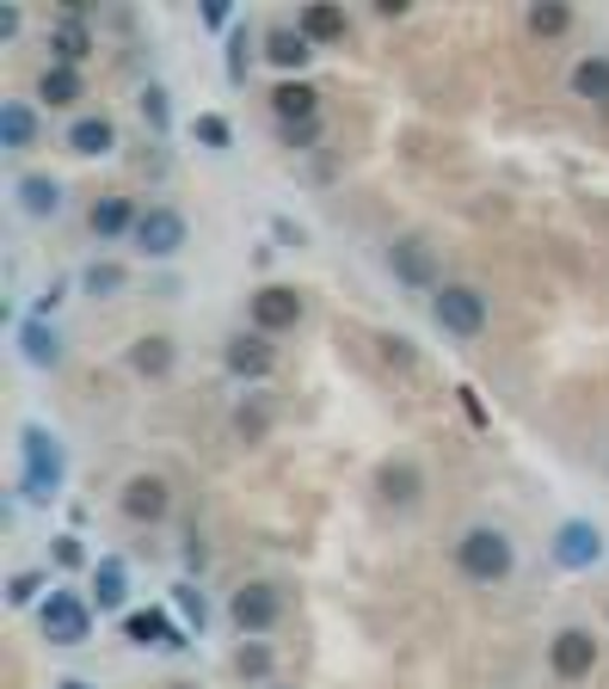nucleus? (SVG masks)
I'll list each match as a JSON object with an SVG mask.
<instances>
[{
  "label": "nucleus",
  "instance_id": "nucleus-17",
  "mask_svg": "<svg viewBox=\"0 0 609 689\" xmlns=\"http://www.w3.org/2000/svg\"><path fill=\"white\" fill-rule=\"evenodd\" d=\"M38 111L26 106V99H0V148L7 154H26V148H38Z\"/></svg>",
  "mask_w": 609,
  "mask_h": 689
},
{
  "label": "nucleus",
  "instance_id": "nucleus-34",
  "mask_svg": "<svg viewBox=\"0 0 609 689\" xmlns=\"http://www.w3.org/2000/svg\"><path fill=\"white\" fill-rule=\"evenodd\" d=\"M19 31H26V13H19V7H0V43H13Z\"/></svg>",
  "mask_w": 609,
  "mask_h": 689
},
{
  "label": "nucleus",
  "instance_id": "nucleus-10",
  "mask_svg": "<svg viewBox=\"0 0 609 689\" xmlns=\"http://www.w3.org/2000/svg\"><path fill=\"white\" fill-rule=\"evenodd\" d=\"M548 671H555L560 683H585V677L597 671V635L591 628H560V635L548 640Z\"/></svg>",
  "mask_w": 609,
  "mask_h": 689
},
{
  "label": "nucleus",
  "instance_id": "nucleus-24",
  "mask_svg": "<svg viewBox=\"0 0 609 689\" xmlns=\"http://www.w3.org/2000/svg\"><path fill=\"white\" fill-rule=\"evenodd\" d=\"M19 210L26 216H56L62 210V186H56L50 172H26V179H19Z\"/></svg>",
  "mask_w": 609,
  "mask_h": 689
},
{
  "label": "nucleus",
  "instance_id": "nucleus-18",
  "mask_svg": "<svg viewBox=\"0 0 609 689\" xmlns=\"http://www.w3.org/2000/svg\"><path fill=\"white\" fill-rule=\"evenodd\" d=\"M19 351H26L31 370H56V363H62V339H56V327L43 314L19 320Z\"/></svg>",
  "mask_w": 609,
  "mask_h": 689
},
{
  "label": "nucleus",
  "instance_id": "nucleus-26",
  "mask_svg": "<svg viewBox=\"0 0 609 689\" xmlns=\"http://www.w3.org/2000/svg\"><path fill=\"white\" fill-rule=\"evenodd\" d=\"M296 26H302L308 43H339L345 38V13H339V7H302Z\"/></svg>",
  "mask_w": 609,
  "mask_h": 689
},
{
  "label": "nucleus",
  "instance_id": "nucleus-2",
  "mask_svg": "<svg viewBox=\"0 0 609 689\" xmlns=\"http://www.w3.org/2000/svg\"><path fill=\"white\" fill-rule=\"evenodd\" d=\"M68 480V456H62V438L43 431V425H26L19 431V492L31 505H50Z\"/></svg>",
  "mask_w": 609,
  "mask_h": 689
},
{
  "label": "nucleus",
  "instance_id": "nucleus-29",
  "mask_svg": "<svg viewBox=\"0 0 609 689\" xmlns=\"http://www.w3.org/2000/svg\"><path fill=\"white\" fill-rule=\"evenodd\" d=\"M80 283H87V296H118L123 290V266H111V259L99 266V259H93V266L80 271Z\"/></svg>",
  "mask_w": 609,
  "mask_h": 689
},
{
  "label": "nucleus",
  "instance_id": "nucleus-6",
  "mask_svg": "<svg viewBox=\"0 0 609 689\" xmlns=\"http://www.w3.org/2000/svg\"><path fill=\"white\" fill-rule=\"evenodd\" d=\"M228 622H234L240 635H271V628L283 622V585H271V579L240 585V591L228 597Z\"/></svg>",
  "mask_w": 609,
  "mask_h": 689
},
{
  "label": "nucleus",
  "instance_id": "nucleus-32",
  "mask_svg": "<svg viewBox=\"0 0 609 689\" xmlns=\"http://www.w3.org/2000/svg\"><path fill=\"white\" fill-rule=\"evenodd\" d=\"M38 591H43V572H13V585H7V603H13V610H26Z\"/></svg>",
  "mask_w": 609,
  "mask_h": 689
},
{
  "label": "nucleus",
  "instance_id": "nucleus-40",
  "mask_svg": "<svg viewBox=\"0 0 609 689\" xmlns=\"http://www.w3.org/2000/svg\"><path fill=\"white\" fill-rule=\"evenodd\" d=\"M172 689H191V683H172Z\"/></svg>",
  "mask_w": 609,
  "mask_h": 689
},
{
  "label": "nucleus",
  "instance_id": "nucleus-27",
  "mask_svg": "<svg viewBox=\"0 0 609 689\" xmlns=\"http://www.w3.org/2000/svg\"><path fill=\"white\" fill-rule=\"evenodd\" d=\"M123 591H130V579H123V560H99V567H93V603H99V610H118Z\"/></svg>",
  "mask_w": 609,
  "mask_h": 689
},
{
  "label": "nucleus",
  "instance_id": "nucleus-21",
  "mask_svg": "<svg viewBox=\"0 0 609 689\" xmlns=\"http://www.w3.org/2000/svg\"><path fill=\"white\" fill-rule=\"evenodd\" d=\"M266 56L283 68V74H296V68H308L315 43L302 38V26H271V31H266Z\"/></svg>",
  "mask_w": 609,
  "mask_h": 689
},
{
  "label": "nucleus",
  "instance_id": "nucleus-16",
  "mask_svg": "<svg viewBox=\"0 0 609 689\" xmlns=\"http://www.w3.org/2000/svg\"><path fill=\"white\" fill-rule=\"evenodd\" d=\"M68 148H74L80 160L111 154V148H118V123H111L106 111H87V118H74V123H68Z\"/></svg>",
  "mask_w": 609,
  "mask_h": 689
},
{
  "label": "nucleus",
  "instance_id": "nucleus-7",
  "mask_svg": "<svg viewBox=\"0 0 609 689\" xmlns=\"http://www.w3.org/2000/svg\"><path fill=\"white\" fill-rule=\"evenodd\" d=\"M247 314H252V332L278 339V332H296V327H302L308 302H302V290H296V283H266V290H252Z\"/></svg>",
  "mask_w": 609,
  "mask_h": 689
},
{
  "label": "nucleus",
  "instance_id": "nucleus-31",
  "mask_svg": "<svg viewBox=\"0 0 609 689\" xmlns=\"http://www.w3.org/2000/svg\"><path fill=\"white\" fill-rule=\"evenodd\" d=\"M234 671H240V677H271V652L259 647V640H252V647H240V652H234Z\"/></svg>",
  "mask_w": 609,
  "mask_h": 689
},
{
  "label": "nucleus",
  "instance_id": "nucleus-20",
  "mask_svg": "<svg viewBox=\"0 0 609 689\" xmlns=\"http://www.w3.org/2000/svg\"><path fill=\"white\" fill-rule=\"evenodd\" d=\"M271 111H278V123H283V130H290V123H315L320 93L308 87V80H283L278 93H271Z\"/></svg>",
  "mask_w": 609,
  "mask_h": 689
},
{
  "label": "nucleus",
  "instance_id": "nucleus-25",
  "mask_svg": "<svg viewBox=\"0 0 609 689\" xmlns=\"http://www.w3.org/2000/svg\"><path fill=\"white\" fill-rule=\"evenodd\" d=\"M572 99L609 106V56H585V62L572 68Z\"/></svg>",
  "mask_w": 609,
  "mask_h": 689
},
{
  "label": "nucleus",
  "instance_id": "nucleus-33",
  "mask_svg": "<svg viewBox=\"0 0 609 689\" xmlns=\"http://www.w3.org/2000/svg\"><path fill=\"white\" fill-rule=\"evenodd\" d=\"M179 610H186V622H191V628H203V597L191 591V585H179Z\"/></svg>",
  "mask_w": 609,
  "mask_h": 689
},
{
  "label": "nucleus",
  "instance_id": "nucleus-13",
  "mask_svg": "<svg viewBox=\"0 0 609 689\" xmlns=\"http://www.w3.org/2000/svg\"><path fill=\"white\" fill-rule=\"evenodd\" d=\"M376 492H382V505H395V511H412V505L425 499V475L412 456H395V462L376 468Z\"/></svg>",
  "mask_w": 609,
  "mask_h": 689
},
{
  "label": "nucleus",
  "instance_id": "nucleus-19",
  "mask_svg": "<svg viewBox=\"0 0 609 689\" xmlns=\"http://www.w3.org/2000/svg\"><path fill=\"white\" fill-rule=\"evenodd\" d=\"M172 363H179V351H172L167 332H142V339L130 344V370H136V376H148V382L172 376Z\"/></svg>",
  "mask_w": 609,
  "mask_h": 689
},
{
  "label": "nucleus",
  "instance_id": "nucleus-1",
  "mask_svg": "<svg viewBox=\"0 0 609 689\" xmlns=\"http://www.w3.org/2000/svg\"><path fill=\"white\" fill-rule=\"evenodd\" d=\"M517 567V542L505 523H468L462 536H456V572H462L468 585H505Z\"/></svg>",
  "mask_w": 609,
  "mask_h": 689
},
{
  "label": "nucleus",
  "instance_id": "nucleus-9",
  "mask_svg": "<svg viewBox=\"0 0 609 689\" xmlns=\"http://www.w3.org/2000/svg\"><path fill=\"white\" fill-rule=\"evenodd\" d=\"M388 271H395L407 290H425V296H438L443 278H438V259H431V247H425L419 234H400L388 240Z\"/></svg>",
  "mask_w": 609,
  "mask_h": 689
},
{
  "label": "nucleus",
  "instance_id": "nucleus-30",
  "mask_svg": "<svg viewBox=\"0 0 609 689\" xmlns=\"http://www.w3.org/2000/svg\"><path fill=\"white\" fill-rule=\"evenodd\" d=\"M567 26H572L567 7H548V0H536V7H530V31H536V38H560Z\"/></svg>",
  "mask_w": 609,
  "mask_h": 689
},
{
  "label": "nucleus",
  "instance_id": "nucleus-8",
  "mask_svg": "<svg viewBox=\"0 0 609 689\" xmlns=\"http://www.w3.org/2000/svg\"><path fill=\"white\" fill-rule=\"evenodd\" d=\"M118 511L130 517L136 530H154V523H167L172 511V480L167 475H130L118 492Z\"/></svg>",
  "mask_w": 609,
  "mask_h": 689
},
{
  "label": "nucleus",
  "instance_id": "nucleus-22",
  "mask_svg": "<svg viewBox=\"0 0 609 689\" xmlns=\"http://www.w3.org/2000/svg\"><path fill=\"white\" fill-rule=\"evenodd\" d=\"M123 635H130L136 647H167V652H179V647H186V635H179V628H172L160 610H136L130 622H123Z\"/></svg>",
  "mask_w": 609,
  "mask_h": 689
},
{
  "label": "nucleus",
  "instance_id": "nucleus-12",
  "mask_svg": "<svg viewBox=\"0 0 609 689\" xmlns=\"http://www.w3.org/2000/svg\"><path fill=\"white\" fill-rule=\"evenodd\" d=\"M93 50H99V43H93V31L80 26V0H68L62 19H56V31H50V62L56 68H80Z\"/></svg>",
  "mask_w": 609,
  "mask_h": 689
},
{
  "label": "nucleus",
  "instance_id": "nucleus-35",
  "mask_svg": "<svg viewBox=\"0 0 609 689\" xmlns=\"http://www.w3.org/2000/svg\"><path fill=\"white\" fill-rule=\"evenodd\" d=\"M198 136H203L210 148H228V123H222V118H198Z\"/></svg>",
  "mask_w": 609,
  "mask_h": 689
},
{
  "label": "nucleus",
  "instance_id": "nucleus-14",
  "mask_svg": "<svg viewBox=\"0 0 609 689\" xmlns=\"http://www.w3.org/2000/svg\"><path fill=\"white\" fill-rule=\"evenodd\" d=\"M555 560H560L567 572L597 567V560H603V536H597L591 523H560V536H555Z\"/></svg>",
  "mask_w": 609,
  "mask_h": 689
},
{
  "label": "nucleus",
  "instance_id": "nucleus-5",
  "mask_svg": "<svg viewBox=\"0 0 609 689\" xmlns=\"http://www.w3.org/2000/svg\"><path fill=\"white\" fill-rule=\"evenodd\" d=\"M130 240H136L142 259H179L186 240H191V222H186V210H172V203H148Z\"/></svg>",
  "mask_w": 609,
  "mask_h": 689
},
{
  "label": "nucleus",
  "instance_id": "nucleus-37",
  "mask_svg": "<svg viewBox=\"0 0 609 689\" xmlns=\"http://www.w3.org/2000/svg\"><path fill=\"white\" fill-rule=\"evenodd\" d=\"M56 560H62V567H80V542H74V536H62V542H56Z\"/></svg>",
  "mask_w": 609,
  "mask_h": 689
},
{
  "label": "nucleus",
  "instance_id": "nucleus-3",
  "mask_svg": "<svg viewBox=\"0 0 609 689\" xmlns=\"http://www.w3.org/2000/svg\"><path fill=\"white\" fill-rule=\"evenodd\" d=\"M38 622H43V640H50V647H87V640H93V610H87V597L68 591V585H50Z\"/></svg>",
  "mask_w": 609,
  "mask_h": 689
},
{
  "label": "nucleus",
  "instance_id": "nucleus-36",
  "mask_svg": "<svg viewBox=\"0 0 609 689\" xmlns=\"http://www.w3.org/2000/svg\"><path fill=\"white\" fill-rule=\"evenodd\" d=\"M315 136H320V123H290V130H283V142L302 148V142H315Z\"/></svg>",
  "mask_w": 609,
  "mask_h": 689
},
{
  "label": "nucleus",
  "instance_id": "nucleus-23",
  "mask_svg": "<svg viewBox=\"0 0 609 689\" xmlns=\"http://www.w3.org/2000/svg\"><path fill=\"white\" fill-rule=\"evenodd\" d=\"M80 93H87V87H80V68H43V80H38V99L50 111H68V106H80Z\"/></svg>",
  "mask_w": 609,
  "mask_h": 689
},
{
  "label": "nucleus",
  "instance_id": "nucleus-4",
  "mask_svg": "<svg viewBox=\"0 0 609 689\" xmlns=\"http://www.w3.org/2000/svg\"><path fill=\"white\" fill-rule=\"evenodd\" d=\"M431 320H438L450 339H480L492 320L487 290H475V283H443V290L431 296Z\"/></svg>",
  "mask_w": 609,
  "mask_h": 689
},
{
  "label": "nucleus",
  "instance_id": "nucleus-38",
  "mask_svg": "<svg viewBox=\"0 0 609 689\" xmlns=\"http://www.w3.org/2000/svg\"><path fill=\"white\" fill-rule=\"evenodd\" d=\"M388 358H395L400 370H412V344L407 339H388Z\"/></svg>",
  "mask_w": 609,
  "mask_h": 689
},
{
  "label": "nucleus",
  "instance_id": "nucleus-39",
  "mask_svg": "<svg viewBox=\"0 0 609 689\" xmlns=\"http://www.w3.org/2000/svg\"><path fill=\"white\" fill-rule=\"evenodd\" d=\"M56 689H93V683H87V677H62Z\"/></svg>",
  "mask_w": 609,
  "mask_h": 689
},
{
  "label": "nucleus",
  "instance_id": "nucleus-28",
  "mask_svg": "<svg viewBox=\"0 0 609 689\" xmlns=\"http://www.w3.org/2000/svg\"><path fill=\"white\" fill-rule=\"evenodd\" d=\"M136 106H142V123L154 136H167L172 130V111H167V87H142V99H136Z\"/></svg>",
  "mask_w": 609,
  "mask_h": 689
},
{
  "label": "nucleus",
  "instance_id": "nucleus-15",
  "mask_svg": "<svg viewBox=\"0 0 609 689\" xmlns=\"http://www.w3.org/2000/svg\"><path fill=\"white\" fill-rule=\"evenodd\" d=\"M136 222H142V210H136V198H123V191H106V198L87 210V228H93L99 240H118V234H136Z\"/></svg>",
  "mask_w": 609,
  "mask_h": 689
},
{
  "label": "nucleus",
  "instance_id": "nucleus-11",
  "mask_svg": "<svg viewBox=\"0 0 609 689\" xmlns=\"http://www.w3.org/2000/svg\"><path fill=\"white\" fill-rule=\"evenodd\" d=\"M222 363H228V376H240V382H266V376L278 370V344H271L266 332H228Z\"/></svg>",
  "mask_w": 609,
  "mask_h": 689
}]
</instances>
